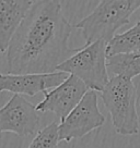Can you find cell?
I'll list each match as a JSON object with an SVG mask.
<instances>
[{"label":"cell","instance_id":"1","mask_svg":"<svg viewBox=\"0 0 140 148\" xmlns=\"http://www.w3.org/2000/svg\"><path fill=\"white\" fill-rule=\"evenodd\" d=\"M72 26L58 0L34 1L6 51L10 74H47L78 51L69 47Z\"/></svg>","mask_w":140,"mask_h":148},{"label":"cell","instance_id":"3","mask_svg":"<svg viewBox=\"0 0 140 148\" xmlns=\"http://www.w3.org/2000/svg\"><path fill=\"white\" fill-rule=\"evenodd\" d=\"M103 103L111 114L113 127L121 135H137L140 123L137 112V88L132 79L114 76L101 92Z\"/></svg>","mask_w":140,"mask_h":148},{"label":"cell","instance_id":"8","mask_svg":"<svg viewBox=\"0 0 140 148\" xmlns=\"http://www.w3.org/2000/svg\"><path fill=\"white\" fill-rule=\"evenodd\" d=\"M68 76L67 73L59 71L47 74H0V92H9L14 95L35 96L57 87Z\"/></svg>","mask_w":140,"mask_h":148},{"label":"cell","instance_id":"4","mask_svg":"<svg viewBox=\"0 0 140 148\" xmlns=\"http://www.w3.org/2000/svg\"><path fill=\"white\" fill-rule=\"evenodd\" d=\"M106 49L107 44L103 40L84 45L59 65L57 71L79 77L89 90L102 92L111 79L107 70Z\"/></svg>","mask_w":140,"mask_h":148},{"label":"cell","instance_id":"7","mask_svg":"<svg viewBox=\"0 0 140 148\" xmlns=\"http://www.w3.org/2000/svg\"><path fill=\"white\" fill-rule=\"evenodd\" d=\"M89 88L75 75H69L51 90L44 92V99L36 106L38 112H53L61 121L79 105Z\"/></svg>","mask_w":140,"mask_h":148},{"label":"cell","instance_id":"5","mask_svg":"<svg viewBox=\"0 0 140 148\" xmlns=\"http://www.w3.org/2000/svg\"><path fill=\"white\" fill-rule=\"evenodd\" d=\"M105 120V116L98 108L96 92L88 90L79 105L60 122L59 139L69 143L72 139L82 138L94 130L102 127Z\"/></svg>","mask_w":140,"mask_h":148},{"label":"cell","instance_id":"2","mask_svg":"<svg viewBox=\"0 0 140 148\" xmlns=\"http://www.w3.org/2000/svg\"><path fill=\"white\" fill-rule=\"evenodd\" d=\"M139 8L140 0H102L75 27L82 33L84 45L98 40L108 44L121 26L129 23L130 16Z\"/></svg>","mask_w":140,"mask_h":148},{"label":"cell","instance_id":"6","mask_svg":"<svg viewBox=\"0 0 140 148\" xmlns=\"http://www.w3.org/2000/svg\"><path fill=\"white\" fill-rule=\"evenodd\" d=\"M40 122L36 106L21 95H13L0 108V134L9 132L21 137L30 136L37 131Z\"/></svg>","mask_w":140,"mask_h":148},{"label":"cell","instance_id":"13","mask_svg":"<svg viewBox=\"0 0 140 148\" xmlns=\"http://www.w3.org/2000/svg\"><path fill=\"white\" fill-rule=\"evenodd\" d=\"M0 53H1V49H0Z\"/></svg>","mask_w":140,"mask_h":148},{"label":"cell","instance_id":"10","mask_svg":"<svg viewBox=\"0 0 140 148\" xmlns=\"http://www.w3.org/2000/svg\"><path fill=\"white\" fill-rule=\"evenodd\" d=\"M107 70L111 77L121 75L132 79L140 75V50L107 57Z\"/></svg>","mask_w":140,"mask_h":148},{"label":"cell","instance_id":"12","mask_svg":"<svg viewBox=\"0 0 140 148\" xmlns=\"http://www.w3.org/2000/svg\"><path fill=\"white\" fill-rule=\"evenodd\" d=\"M59 125L53 122L38 131L28 148H58L59 139Z\"/></svg>","mask_w":140,"mask_h":148},{"label":"cell","instance_id":"11","mask_svg":"<svg viewBox=\"0 0 140 148\" xmlns=\"http://www.w3.org/2000/svg\"><path fill=\"white\" fill-rule=\"evenodd\" d=\"M140 50V20L125 32L116 34L107 44V57Z\"/></svg>","mask_w":140,"mask_h":148},{"label":"cell","instance_id":"9","mask_svg":"<svg viewBox=\"0 0 140 148\" xmlns=\"http://www.w3.org/2000/svg\"><path fill=\"white\" fill-rule=\"evenodd\" d=\"M32 0H0V49L8 50L10 42L19 29L30 9Z\"/></svg>","mask_w":140,"mask_h":148}]
</instances>
